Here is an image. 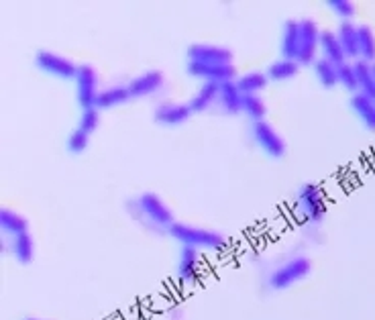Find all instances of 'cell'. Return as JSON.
Masks as SVG:
<instances>
[{
  "instance_id": "484cf974",
  "label": "cell",
  "mask_w": 375,
  "mask_h": 320,
  "mask_svg": "<svg viewBox=\"0 0 375 320\" xmlns=\"http://www.w3.org/2000/svg\"><path fill=\"white\" fill-rule=\"evenodd\" d=\"M10 251L12 255L21 261V263H29L33 259V239L29 233H23V235H17L10 241Z\"/></svg>"
},
{
  "instance_id": "5bb4252c",
  "label": "cell",
  "mask_w": 375,
  "mask_h": 320,
  "mask_svg": "<svg viewBox=\"0 0 375 320\" xmlns=\"http://www.w3.org/2000/svg\"><path fill=\"white\" fill-rule=\"evenodd\" d=\"M243 98L245 96L239 90V86H237L235 80L220 84V88H218V102H220L224 113H229V115L241 113L243 111Z\"/></svg>"
},
{
  "instance_id": "4dcf8cb0",
  "label": "cell",
  "mask_w": 375,
  "mask_h": 320,
  "mask_svg": "<svg viewBox=\"0 0 375 320\" xmlns=\"http://www.w3.org/2000/svg\"><path fill=\"white\" fill-rule=\"evenodd\" d=\"M98 122H100V113L98 109H86L80 115V120H78V129L86 131L88 135L94 133L98 129Z\"/></svg>"
},
{
  "instance_id": "83f0119b",
  "label": "cell",
  "mask_w": 375,
  "mask_h": 320,
  "mask_svg": "<svg viewBox=\"0 0 375 320\" xmlns=\"http://www.w3.org/2000/svg\"><path fill=\"white\" fill-rule=\"evenodd\" d=\"M243 113H245L253 122H257V120H263L267 109H265V102L259 98V94H249V96L243 98Z\"/></svg>"
},
{
  "instance_id": "ac0fdd59",
  "label": "cell",
  "mask_w": 375,
  "mask_h": 320,
  "mask_svg": "<svg viewBox=\"0 0 375 320\" xmlns=\"http://www.w3.org/2000/svg\"><path fill=\"white\" fill-rule=\"evenodd\" d=\"M128 98H131V94H128V88H126V86H108V88H104V90L98 92L96 109H98V111H102V109H113V106L125 104Z\"/></svg>"
},
{
  "instance_id": "44dd1931",
  "label": "cell",
  "mask_w": 375,
  "mask_h": 320,
  "mask_svg": "<svg viewBox=\"0 0 375 320\" xmlns=\"http://www.w3.org/2000/svg\"><path fill=\"white\" fill-rule=\"evenodd\" d=\"M353 68H355V74H357L359 92L375 100V80L374 74H372V64L365 62V59H357V62H353Z\"/></svg>"
},
{
  "instance_id": "d6a6232c",
  "label": "cell",
  "mask_w": 375,
  "mask_h": 320,
  "mask_svg": "<svg viewBox=\"0 0 375 320\" xmlns=\"http://www.w3.org/2000/svg\"><path fill=\"white\" fill-rule=\"evenodd\" d=\"M372 74H374V80H375V64H372Z\"/></svg>"
},
{
  "instance_id": "277c9868",
  "label": "cell",
  "mask_w": 375,
  "mask_h": 320,
  "mask_svg": "<svg viewBox=\"0 0 375 320\" xmlns=\"http://www.w3.org/2000/svg\"><path fill=\"white\" fill-rule=\"evenodd\" d=\"M300 25V49H298V57L296 62L298 64H304V66H314V62L318 59L316 53L320 49V27L316 25L314 19H300L298 21Z\"/></svg>"
},
{
  "instance_id": "4316f807",
  "label": "cell",
  "mask_w": 375,
  "mask_h": 320,
  "mask_svg": "<svg viewBox=\"0 0 375 320\" xmlns=\"http://www.w3.org/2000/svg\"><path fill=\"white\" fill-rule=\"evenodd\" d=\"M359 59L375 64V33L367 25L359 27Z\"/></svg>"
},
{
  "instance_id": "7402d4cb",
  "label": "cell",
  "mask_w": 375,
  "mask_h": 320,
  "mask_svg": "<svg viewBox=\"0 0 375 320\" xmlns=\"http://www.w3.org/2000/svg\"><path fill=\"white\" fill-rule=\"evenodd\" d=\"M0 225L4 229V233H8L10 237L23 235L27 233V218L21 216L19 212L10 210V208H2L0 212Z\"/></svg>"
},
{
  "instance_id": "7c38bea8",
  "label": "cell",
  "mask_w": 375,
  "mask_h": 320,
  "mask_svg": "<svg viewBox=\"0 0 375 320\" xmlns=\"http://www.w3.org/2000/svg\"><path fill=\"white\" fill-rule=\"evenodd\" d=\"M177 276L186 283H194L200 276V255L194 247H182L180 251V263H177Z\"/></svg>"
},
{
  "instance_id": "52a82bcc",
  "label": "cell",
  "mask_w": 375,
  "mask_h": 320,
  "mask_svg": "<svg viewBox=\"0 0 375 320\" xmlns=\"http://www.w3.org/2000/svg\"><path fill=\"white\" fill-rule=\"evenodd\" d=\"M35 64L37 68L55 76V78H61V80H76V74H78V68L72 59L59 55V53H53V51H39L35 55Z\"/></svg>"
},
{
  "instance_id": "30bf717a",
  "label": "cell",
  "mask_w": 375,
  "mask_h": 320,
  "mask_svg": "<svg viewBox=\"0 0 375 320\" xmlns=\"http://www.w3.org/2000/svg\"><path fill=\"white\" fill-rule=\"evenodd\" d=\"M188 57L194 64H233V51L209 43H194L188 47Z\"/></svg>"
},
{
  "instance_id": "d6986e66",
  "label": "cell",
  "mask_w": 375,
  "mask_h": 320,
  "mask_svg": "<svg viewBox=\"0 0 375 320\" xmlns=\"http://www.w3.org/2000/svg\"><path fill=\"white\" fill-rule=\"evenodd\" d=\"M300 49V25L298 21H286L282 33V55L284 59H296Z\"/></svg>"
},
{
  "instance_id": "4fadbf2b",
  "label": "cell",
  "mask_w": 375,
  "mask_h": 320,
  "mask_svg": "<svg viewBox=\"0 0 375 320\" xmlns=\"http://www.w3.org/2000/svg\"><path fill=\"white\" fill-rule=\"evenodd\" d=\"M192 115V109L190 104H182V102H166V104H160L157 111H155V120L166 124V126H177V124H184L186 120L190 119Z\"/></svg>"
},
{
  "instance_id": "1f68e13d",
  "label": "cell",
  "mask_w": 375,
  "mask_h": 320,
  "mask_svg": "<svg viewBox=\"0 0 375 320\" xmlns=\"http://www.w3.org/2000/svg\"><path fill=\"white\" fill-rule=\"evenodd\" d=\"M329 8L333 10L336 17H340L343 21H351L355 17V4L349 0H331Z\"/></svg>"
},
{
  "instance_id": "ffe728a7",
  "label": "cell",
  "mask_w": 375,
  "mask_h": 320,
  "mask_svg": "<svg viewBox=\"0 0 375 320\" xmlns=\"http://www.w3.org/2000/svg\"><path fill=\"white\" fill-rule=\"evenodd\" d=\"M218 88H220V84L204 82V84L198 88V92L192 96V100L188 102L190 109H192V113H202V111L210 109L212 102L218 100Z\"/></svg>"
},
{
  "instance_id": "f1b7e54d",
  "label": "cell",
  "mask_w": 375,
  "mask_h": 320,
  "mask_svg": "<svg viewBox=\"0 0 375 320\" xmlns=\"http://www.w3.org/2000/svg\"><path fill=\"white\" fill-rule=\"evenodd\" d=\"M338 84H340L345 90L353 92V94L359 92V84H357V74H355L353 62H347V64L338 66Z\"/></svg>"
},
{
  "instance_id": "d4e9b609",
  "label": "cell",
  "mask_w": 375,
  "mask_h": 320,
  "mask_svg": "<svg viewBox=\"0 0 375 320\" xmlns=\"http://www.w3.org/2000/svg\"><path fill=\"white\" fill-rule=\"evenodd\" d=\"M267 74H261V72H249V74H243L241 78H237V86L239 90L243 92V96H249V94H257L261 92L265 86H267Z\"/></svg>"
},
{
  "instance_id": "f546056e",
  "label": "cell",
  "mask_w": 375,
  "mask_h": 320,
  "mask_svg": "<svg viewBox=\"0 0 375 320\" xmlns=\"http://www.w3.org/2000/svg\"><path fill=\"white\" fill-rule=\"evenodd\" d=\"M88 143H90V135H88L86 131H82V129H78V126H76V129L68 135L66 147H68V151H70V153L78 156V153L86 151Z\"/></svg>"
},
{
  "instance_id": "7a4b0ae2",
  "label": "cell",
  "mask_w": 375,
  "mask_h": 320,
  "mask_svg": "<svg viewBox=\"0 0 375 320\" xmlns=\"http://www.w3.org/2000/svg\"><path fill=\"white\" fill-rule=\"evenodd\" d=\"M310 259L304 255H296L292 259H288L286 263H282L280 267H276L269 276V285L273 290H286L292 283L300 281L302 278H306L310 274Z\"/></svg>"
},
{
  "instance_id": "8fae6325",
  "label": "cell",
  "mask_w": 375,
  "mask_h": 320,
  "mask_svg": "<svg viewBox=\"0 0 375 320\" xmlns=\"http://www.w3.org/2000/svg\"><path fill=\"white\" fill-rule=\"evenodd\" d=\"M164 86V74L157 70H149L143 72L139 76H135L133 80L126 84L131 98H143V96H151L153 92H157Z\"/></svg>"
},
{
  "instance_id": "3957f363",
  "label": "cell",
  "mask_w": 375,
  "mask_h": 320,
  "mask_svg": "<svg viewBox=\"0 0 375 320\" xmlns=\"http://www.w3.org/2000/svg\"><path fill=\"white\" fill-rule=\"evenodd\" d=\"M298 210L302 214V218L310 225H318L323 223L325 214H327V206L323 192L316 184H304L298 192Z\"/></svg>"
},
{
  "instance_id": "2e32d148",
  "label": "cell",
  "mask_w": 375,
  "mask_h": 320,
  "mask_svg": "<svg viewBox=\"0 0 375 320\" xmlns=\"http://www.w3.org/2000/svg\"><path fill=\"white\" fill-rule=\"evenodd\" d=\"M320 51H323V57L333 62L334 66H343L349 62L334 31H323L320 33Z\"/></svg>"
},
{
  "instance_id": "836d02e7",
  "label": "cell",
  "mask_w": 375,
  "mask_h": 320,
  "mask_svg": "<svg viewBox=\"0 0 375 320\" xmlns=\"http://www.w3.org/2000/svg\"><path fill=\"white\" fill-rule=\"evenodd\" d=\"M27 320H35V319H27Z\"/></svg>"
},
{
  "instance_id": "9a60e30c",
  "label": "cell",
  "mask_w": 375,
  "mask_h": 320,
  "mask_svg": "<svg viewBox=\"0 0 375 320\" xmlns=\"http://www.w3.org/2000/svg\"><path fill=\"white\" fill-rule=\"evenodd\" d=\"M336 37L343 45L347 59L357 62L359 59V27H355L353 21H343L336 29Z\"/></svg>"
},
{
  "instance_id": "9c48e42d",
  "label": "cell",
  "mask_w": 375,
  "mask_h": 320,
  "mask_svg": "<svg viewBox=\"0 0 375 320\" xmlns=\"http://www.w3.org/2000/svg\"><path fill=\"white\" fill-rule=\"evenodd\" d=\"M188 74L202 82L224 84V82L235 80L237 70L233 64H194V62H188Z\"/></svg>"
},
{
  "instance_id": "e0dca14e",
  "label": "cell",
  "mask_w": 375,
  "mask_h": 320,
  "mask_svg": "<svg viewBox=\"0 0 375 320\" xmlns=\"http://www.w3.org/2000/svg\"><path fill=\"white\" fill-rule=\"evenodd\" d=\"M351 109H353V113L361 119V122H363L367 129L375 131V100L374 98H369V96H365V94L357 92V94H353V96H351Z\"/></svg>"
},
{
  "instance_id": "603a6c76",
  "label": "cell",
  "mask_w": 375,
  "mask_h": 320,
  "mask_svg": "<svg viewBox=\"0 0 375 320\" xmlns=\"http://www.w3.org/2000/svg\"><path fill=\"white\" fill-rule=\"evenodd\" d=\"M298 70H300V64L296 59H278L269 66L267 70V78L276 82H284L290 80L294 76H298Z\"/></svg>"
},
{
  "instance_id": "8992f818",
  "label": "cell",
  "mask_w": 375,
  "mask_h": 320,
  "mask_svg": "<svg viewBox=\"0 0 375 320\" xmlns=\"http://www.w3.org/2000/svg\"><path fill=\"white\" fill-rule=\"evenodd\" d=\"M98 76L96 70L88 64H82L76 74V100L80 109H96V98H98Z\"/></svg>"
},
{
  "instance_id": "cb8c5ba5",
  "label": "cell",
  "mask_w": 375,
  "mask_h": 320,
  "mask_svg": "<svg viewBox=\"0 0 375 320\" xmlns=\"http://www.w3.org/2000/svg\"><path fill=\"white\" fill-rule=\"evenodd\" d=\"M314 74L320 82V86H325V88H334L338 84V66H334L333 62H329L325 57H318L314 62Z\"/></svg>"
},
{
  "instance_id": "6da1fadb",
  "label": "cell",
  "mask_w": 375,
  "mask_h": 320,
  "mask_svg": "<svg viewBox=\"0 0 375 320\" xmlns=\"http://www.w3.org/2000/svg\"><path fill=\"white\" fill-rule=\"evenodd\" d=\"M169 235L175 241H180L184 247H194V249H209V251H224L229 241L224 235L209 231V229H200V227H192L186 223H173L169 229Z\"/></svg>"
},
{
  "instance_id": "ba28073f",
  "label": "cell",
  "mask_w": 375,
  "mask_h": 320,
  "mask_svg": "<svg viewBox=\"0 0 375 320\" xmlns=\"http://www.w3.org/2000/svg\"><path fill=\"white\" fill-rule=\"evenodd\" d=\"M137 208L141 210V214H145L153 225L157 227H166L169 229L173 225V214L166 206V202L162 200L157 194L153 192H145L137 198Z\"/></svg>"
},
{
  "instance_id": "5b68a950",
  "label": "cell",
  "mask_w": 375,
  "mask_h": 320,
  "mask_svg": "<svg viewBox=\"0 0 375 320\" xmlns=\"http://www.w3.org/2000/svg\"><path fill=\"white\" fill-rule=\"evenodd\" d=\"M251 133H253L255 143H257L269 158H276V160L284 158V153H286V141L282 139V135H280L267 120H257V122H253Z\"/></svg>"
}]
</instances>
